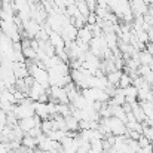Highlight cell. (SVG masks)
<instances>
[{"mask_svg":"<svg viewBox=\"0 0 153 153\" xmlns=\"http://www.w3.org/2000/svg\"><path fill=\"white\" fill-rule=\"evenodd\" d=\"M15 116L21 120V119H27V117H33L34 113V101H31L30 98H25L24 101L16 104L15 107Z\"/></svg>","mask_w":153,"mask_h":153,"instance_id":"cell-1","label":"cell"},{"mask_svg":"<svg viewBox=\"0 0 153 153\" xmlns=\"http://www.w3.org/2000/svg\"><path fill=\"white\" fill-rule=\"evenodd\" d=\"M102 120L107 123V126H108L111 135L119 137V135H126V134H128L126 123H125L123 120H120V119H117V117H114V116H111V117H108V119H102Z\"/></svg>","mask_w":153,"mask_h":153,"instance_id":"cell-2","label":"cell"},{"mask_svg":"<svg viewBox=\"0 0 153 153\" xmlns=\"http://www.w3.org/2000/svg\"><path fill=\"white\" fill-rule=\"evenodd\" d=\"M37 149L40 152H51V153H58L61 149V144L55 140H52L51 137H48L46 134L40 135L37 138Z\"/></svg>","mask_w":153,"mask_h":153,"instance_id":"cell-3","label":"cell"},{"mask_svg":"<svg viewBox=\"0 0 153 153\" xmlns=\"http://www.w3.org/2000/svg\"><path fill=\"white\" fill-rule=\"evenodd\" d=\"M42 125V119L39 117V116H33V117H27V119H21L19 122H18V126L22 129V132L24 134H28L33 128H36V126H40Z\"/></svg>","mask_w":153,"mask_h":153,"instance_id":"cell-4","label":"cell"},{"mask_svg":"<svg viewBox=\"0 0 153 153\" xmlns=\"http://www.w3.org/2000/svg\"><path fill=\"white\" fill-rule=\"evenodd\" d=\"M48 89L49 88H46V86H43V85H40V83H37V82H34L33 85H31V88H30V91H28V98L31 100V101H39L43 95H46L48 94Z\"/></svg>","mask_w":153,"mask_h":153,"instance_id":"cell-5","label":"cell"},{"mask_svg":"<svg viewBox=\"0 0 153 153\" xmlns=\"http://www.w3.org/2000/svg\"><path fill=\"white\" fill-rule=\"evenodd\" d=\"M92 39H94V34H92V31H91V27H89L88 24H86L85 27L79 28L77 39H76V40H79V42H82V43H86V45H89Z\"/></svg>","mask_w":153,"mask_h":153,"instance_id":"cell-6","label":"cell"},{"mask_svg":"<svg viewBox=\"0 0 153 153\" xmlns=\"http://www.w3.org/2000/svg\"><path fill=\"white\" fill-rule=\"evenodd\" d=\"M34 113H36V116H39L42 120H45V119H49V117H51L48 102L36 101L34 102Z\"/></svg>","mask_w":153,"mask_h":153,"instance_id":"cell-7","label":"cell"},{"mask_svg":"<svg viewBox=\"0 0 153 153\" xmlns=\"http://www.w3.org/2000/svg\"><path fill=\"white\" fill-rule=\"evenodd\" d=\"M123 95H125V100H126L128 104H134V102L138 101V89L134 85L125 88L123 89Z\"/></svg>","mask_w":153,"mask_h":153,"instance_id":"cell-8","label":"cell"},{"mask_svg":"<svg viewBox=\"0 0 153 153\" xmlns=\"http://www.w3.org/2000/svg\"><path fill=\"white\" fill-rule=\"evenodd\" d=\"M65 129H67L68 132H79V131H80L79 120H77L73 114H70V116L65 117Z\"/></svg>","mask_w":153,"mask_h":153,"instance_id":"cell-9","label":"cell"},{"mask_svg":"<svg viewBox=\"0 0 153 153\" xmlns=\"http://www.w3.org/2000/svg\"><path fill=\"white\" fill-rule=\"evenodd\" d=\"M48 42L51 43L55 49H58V48H65V42H64V39H62V36H61L59 33L52 31L51 34H49V40H48Z\"/></svg>","mask_w":153,"mask_h":153,"instance_id":"cell-10","label":"cell"},{"mask_svg":"<svg viewBox=\"0 0 153 153\" xmlns=\"http://www.w3.org/2000/svg\"><path fill=\"white\" fill-rule=\"evenodd\" d=\"M122 74H123V71H122V70H116V71H111V73H108V74H107L108 85L119 88V82H120V77H122Z\"/></svg>","mask_w":153,"mask_h":153,"instance_id":"cell-11","label":"cell"},{"mask_svg":"<svg viewBox=\"0 0 153 153\" xmlns=\"http://www.w3.org/2000/svg\"><path fill=\"white\" fill-rule=\"evenodd\" d=\"M137 58H138L140 65H149V67H150V65L153 64V55H150L146 49L138 52V56H137Z\"/></svg>","mask_w":153,"mask_h":153,"instance_id":"cell-12","label":"cell"},{"mask_svg":"<svg viewBox=\"0 0 153 153\" xmlns=\"http://www.w3.org/2000/svg\"><path fill=\"white\" fill-rule=\"evenodd\" d=\"M21 144H22V147H25V149H37V138H34V137L25 134V135L22 137V140H21Z\"/></svg>","mask_w":153,"mask_h":153,"instance_id":"cell-13","label":"cell"},{"mask_svg":"<svg viewBox=\"0 0 153 153\" xmlns=\"http://www.w3.org/2000/svg\"><path fill=\"white\" fill-rule=\"evenodd\" d=\"M40 128H42V132H43V134H46V135H48L49 132H52V131H55V126H53V120H52V117L42 120Z\"/></svg>","mask_w":153,"mask_h":153,"instance_id":"cell-14","label":"cell"},{"mask_svg":"<svg viewBox=\"0 0 153 153\" xmlns=\"http://www.w3.org/2000/svg\"><path fill=\"white\" fill-rule=\"evenodd\" d=\"M52 120H53L55 129H64V131H67V129H65V117H64V116L55 114V116L52 117Z\"/></svg>","mask_w":153,"mask_h":153,"instance_id":"cell-15","label":"cell"},{"mask_svg":"<svg viewBox=\"0 0 153 153\" xmlns=\"http://www.w3.org/2000/svg\"><path fill=\"white\" fill-rule=\"evenodd\" d=\"M134 83V80H132V77L128 74V73H123L122 74V77H120V82H119V88H122V89H125V88H128V86H131Z\"/></svg>","mask_w":153,"mask_h":153,"instance_id":"cell-16","label":"cell"},{"mask_svg":"<svg viewBox=\"0 0 153 153\" xmlns=\"http://www.w3.org/2000/svg\"><path fill=\"white\" fill-rule=\"evenodd\" d=\"M143 126H144V129H143V135H144L150 143H153V126H147V125H144V123H143Z\"/></svg>","mask_w":153,"mask_h":153,"instance_id":"cell-17","label":"cell"},{"mask_svg":"<svg viewBox=\"0 0 153 153\" xmlns=\"http://www.w3.org/2000/svg\"><path fill=\"white\" fill-rule=\"evenodd\" d=\"M137 141H138V146H140V149H146V147L152 146V143H150V141H149V140H147V138L143 135V134H141V137H140Z\"/></svg>","mask_w":153,"mask_h":153,"instance_id":"cell-18","label":"cell"},{"mask_svg":"<svg viewBox=\"0 0 153 153\" xmlns=\"http://www.w3.org/2000/svg\"><path fill=\"white\" fill-rule=\"evenodd\" d=\"M144 49L149 52L150 55H153V42H149V43L146 45V48H144Z\"/></svg>","mask_w":153,"mask_h":153,"instance_id":"cell-19","label":"cell"},{"mask_svg":"<svg viewBox=\"0 0 153 153\" xmlns=\"http://www.w3.org/2000/svg\"><path fill=\"white\" fill-rule=\"evenodd\" d=\"M9 153H21V152H19V150H10Z\"/></svg>","mask_w":153,"mask_h":153,"instance_id":"cell-20","label":"cell"},{"mask_svg":"<svg viewBox=\"0 0 153 153\" xmlns=\"http://www.w3.org/2000/svg\"><path fill=\"white\" fill-rule=\"evenodd\" d=\"M150 70H152V71H153V64H152V65H150Z\"/></svg>","mask_w":153,"mask_h":153,"instance_id":"cell-21","label":"cell"}]
</instances>
